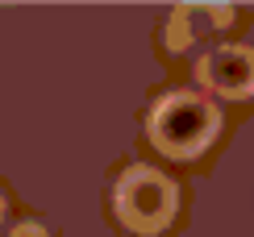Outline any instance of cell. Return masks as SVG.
<instances>
[{"mask_svg":"<svg viewBox=\"0 0 254 237\" xmlns=\"http://www.w3.org/2000/svg\"><path fill=\"white\" fill-rule=\"evenodd\" d=\"M146 133H150V142L163 150L167 158H196V154H204V150L213 146V137L221 133V113H217L213 100L175 88L150 109Z\"/></svg>","mask_w":254,"mask_h":237,"instance_id":"1","label":"cell"},{"mask_svg":"<svg viewBox=\"0 0 254 237\" xmlns=\"http://www.w3.org/2000/svg\"><path fill=\"white\" fill-rule=\"evenodd\" d=\"M113 208L125 229L133 233H163L179 208L175 183L154 167H129L113 187Z\"/></svg>","mask_w":254,"mask_h":237,"instance_id":"2","label":"cell"},{"mask_svg":"<svg viewBox=\"0 0 254 237\" xmlns=\"http://www.w3.org/2000/svg\"><path fill=\"white\" fill-rule=\"evenodd\" d=\"M200 79L204 88L229 100L254 96V50L250 46H217L200 59Z\"/></svg>","mask_w":254,"mask_h":237,"instance_id":"3","label":"cell"},{"mask_svg":"<svg viewBox=\"0 0 254 237\" xmlns=\"http://www.w3.org/2000/svg\"><path fill=\"white\" fill-rule=\"evenodd\" d=\"M225 21H229V4H184V8H175V17H171L167 42H171V50H184V46H192L196 38L221 29Z\"/></svg>","mask_w":254,"mask_h":237,"instance_id":"4","label":"cell"},{"mask_svg":"<svg viewBox=\"0 0 254 237\" xmlns=\"http://www.w3.org/2000/svg\"><path fill=\"white\" fill-rule=\"evenodd\" d=\"M8 237H50L46 229H42V225L38 221H25V225H17V229L13 233H8Z\"/></svg>","mask_w":254,"mask_h":237,"instance_id":"5","label":"cell"},{"mask_svg":"<svg viewBox=\"0 0 254 237\" xmlns=\"http://www.w3.org/2000/svg\"><path fill=\"white\" fill-rule=\"evenodd\" d=\"M0 221H4V196H0Z\"/></svg>","mask_w":254,"mask_h":237,"instance_id":"6","label":"cell"}]
</instances>
